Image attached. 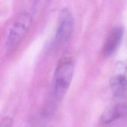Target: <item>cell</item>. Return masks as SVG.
Wrapping results in <instances>:
<instances>
[{
  "instance_id": "5b68a950",
  "label": "cell",
  "mask_w": 127,
  "mask_h": 127,
  "mask_svg": "<svg viewBox=\"0 0 127 127\" xmlns=\"http://www.w3.org/2000/svg\"><path fill=\"white\" fill-rule=\"evenodd\" d=\"M124 36V29L121 26L114 27L109 33L102 47V54L110 57L114 54L121 44Z\"/></svg>"
},
{
  "instance_id": "7a4b0ae2",
  "label": "cell",
  "mask_w": 127,
  "mask_h": 127,
  "mask_svg": "<svg viewBox=\"0 0 127 127\" xmlns=\"http://www.w3.org/2000/svg\"><path fill=\"white\" fill-rule=\"evenodd\" d=\"M32 16L27 12H22L11 26L5 45L6 52L13 51L22 41L32 24Z\"/></svg>"
},
{
  "instance_id": "277c9868",
  "label": "cell",
  "mask_w": 127,
  "mask_h": 127,
  "mask_svg": "<svg viewBox=\"0 0 127 127\" xmlns=\"http://www.w3.org/2000/svg\"><path fill=\"white\" fill-rule=\"evenodd\" d=\"M110 85L115 97L122 98L127 95V59L116 64L110 77Z\"/></svg>"
},
{
  "instance_id": "52a82bcc",
  "label": "cell",
  "mask_w": 127,
  "mask_h": 127,
  "mask_svg": "<svg viewBox=\"0 0 127 127\" xmlns=\"http://www.w3.org/2000/svg\"><path fill=\"white\" fill-rule=\"evenodd\" d=\"M122 111L123 117H127V104H122Z\"/></svg>"
},
{
  "instance_id": "6da1fadb",
  "label": "cell",
  "mask_w": 127,
  "mask_h": 127,
  "mask_svg": "<svg viewBox=\"0 0 127 127\" xmlns=\"http://www.w3.org/2000/svg\"><path fill=\"white\" fill-rule=\"evenodd\" d=\"M74 62L71 57H64L58 63L53 77V97L57 101L62 100L72 82Z\"/></svg>"
},
{
  "instance_id": "ba28073f",
  "label": "cell",
  "mask_w": 127,
  "mask_h": 127,
  "mask_svg": "<svg viewBox=\"0 0 127 127\" xmlns=\"http://www.w3.org/2000/svg\"></svg>"
},
{
  "instance_id": "8992f818",
  "label": "cell",
  "mask_w": 127,
  "mask_h": 127,
  "mask_svg": "<svg viewBox=\"0 0 127 127\" xmlns=\"http://www.w3.org/2000/svg\"><path fill=\"white\" fill-rule=\"evenodd\" d=\"M12 120L9 117L2 118L0 122V127H12Z\"/></svg>"
},
{
  "instance_id": "3957f363",
  "label": "cell",
  "mask_w": 127,
  "mask_h": 127,
  "mask_svg": "<svg viewBox=\"0 0 127 127\" xmlns=\"http://www.w3.org/2000/svg\"><path fill=\"white\" fill-rule=\"evenodd\" d=\"M74 29V17L73 14L67 8L62 9L58 17V24L53 40V46L60 48L70 39Z\"/></svg>"
}]
</instances>
